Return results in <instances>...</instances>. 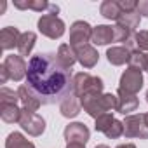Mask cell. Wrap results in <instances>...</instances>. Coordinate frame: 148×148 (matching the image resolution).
<instances>
[{"instance_id": "1", "label": "cell", "mask_w": 148, "mask_h": 148, "mask_svg": "<svg viewBox=\"0 0 148 148\" xmlns=\"http://www.w3.org/2000/svg\"><path fill=\"white\" fill-rule=\"evenodd\" d=\"M26 86L35 92L42 105H54L73 92L71 70L59 63L56 52L35 54L28 63Z\"/></svg>"}, {"instance_id": "2", "label": "cell", "mask_w": 148, "mask_h": 148, "mask_svg": "<svg viewBox=\"0 0 148 148\" xmlns=\"http://www.w3.org/2000/svg\"><path fill=\"white\" fill-rule=\"evenodd\" d=\"M80 105H82L84 112H87L92 119H98L105 113H110L112 110H117V96H113L112 92L87 94V96L80 98Z\"/></svg>"}, {"instance_id": "3", "label": "cell", "mask_w": 148, "mask_h": 148, "mask_svg": "<svg viewBox=\"0 0 148 148\" xmlns=\"http://www.w3.org/2000/svg\"><path fill=\"white\" fill-rule=\"evenodd\" d=\"M103 80L99 77H94V75H89V73H77V75H73V94L84 98L87 94H98V92H103Z\"/></svg>"}, {"instance_id": "4", "label": "cell", "mask_w": 148, "mask_h": 148, "mask_svg": "<svg viewBox=\"0 0 148 148\" xmlns=\"http://www.w3.org/2000/svg\"><path fill=\"white\" fill-rule=\"evenodd\" d=\"M124 136L125 138L148 139V120H146V113L127 115L125 120H124Z\"/></svg>"}, {"instance_id": "5", "label": "cell", "mask_w": 148, "mask_h": 148, "mask_svg": "<svg viewBox=\"0 0 148 148\" xmlns=\"http://www.w3.org/2000/svg\"><path fill=\"white\" fill-rule=\"evenodd\" d=\"M38 32L42 35H45L47 38H61L64 35V23L63 19L58 18V14H44L38 19Z\"/></svg>"}, {"instance_id": "6", "label": "cell", "mask_w": 148, "mask_h": 148, "mask_svg": "<svg viewBox=\"0 0 148 148\" xmlns=\"http://www.w3.org/2000/svg\"><path fill=\"white\" fill-rule=\"evenodd\" d=\"M91 38H92V26L87 21H75L70 26V45L73 49L87 45Z\"/></svg>"}, {"instance_id": "7", "label": "cell", "mask_w": 148, "mask_h": 148, "mask_svg": "<svg viewBox=\"0 0 148 148\" xmlns=\"http://www.w3.org/2000/svg\"><path fill=\"white\" fill-rule=\"evenodd\" d=\"M23 110V108H21ZM19 125L23 127V131H26L30 136H42L45 131V120L35 113V112H21V119H19Z\"/></svg>"}, {"instance_id": "8", "label": "cell", "mask_w": 148, "mask_h": 148, "mask_svg": "<svg viewBox=\"0 0 148 148\" xmlns=\"http://www.w3.org/2000/svg\"><path fill=\"white\" fill-rule=\"evenodd\" d=\"M119 84H120V86H119L120 91L129 92V94H138L139 89L143 87V71L134 70V68L125 70V71L122 73Z\"/></svg>"}, {"instance_id": "9", "label": "cell", "mask_w": 148, "mask_h": 148, "mask_svg": "<svg viewBox=\"0 0 148 148\" xmlns=\"http://www.w3.org/2000/svg\"><path fill=\"white\" fill-rule=\"evenodd\" d=\"M63 134H64L66 143H77V145H84L86 146V143L89 141L91 131L82 122H73V124H68L64 127V132Z\"/></svg>"}, {"instance_id": "10", "label": "cell", "mask_w": 148, "mask_h": 148, "mask_svg": "<svg viewBox=\"0 0 148 148\" xmlns=\"http://www.w3.org/2000/svg\"><path fill=\"white\" fill-rule=\"evenodd\" d=\"M2 64H4V68L7 70L9 79H12V80L19 82V80H23V79L26 77L28 66H26V63H25L23 56H14V54H11V56H7V58H5V61H4Z\"/></svg>"}, {"instance_id": "11", "label": "cell", "mask_w": 148, "mask_h": 148, "mask_svg": "<svg viewBox=\"0 0 148 148\" xmlns=\"http://www.w3.org/2000/svg\"><path fill=\"white\" fill-rule=\"evenodd\" d=\"M18 96H19V103H21V108L26 110V112H37L42 105V101L35 96V92L25 84V86H19L18 89Z\"/></svg>"}, {"instance_id": "12", "label": "cell", "mask_w": 148, "mask_h": 148, "mask_svg": "<svg viewBox=\"0 0 148 148\" xmlns=\"http://www.w3.org/2000/svg\"><path fill=\"white\" fill-rule=\"evenodd\" d=\"M139 106V99L136 98V94H129L124 91H117V112L122 115H127L131 112H134Z\"/></svg>"}, {"instance_id": "13", "label": "cell", "mask_w": 148, "mask_h": 148, "mask_svg": "<svg viewBox=\"0 0 148 148\" xmlns=\"http://www.w3.org/2000/svg\"><path fill=\"white\" fill-rule=\"evenodd\" d=\"M75 54H77V61L84 66V68H92L96 66L98 59H99V54L98 51L92 47V45H80L75 49Z\"/></svg>"}, {"instance_id": "14", "label": "cell", "mask_w": 148, "mask_h": 148, "mask_svg": "<svg viewBox=\"0 0 148 148\" xmlns=\"http://www.w3.org/2000/svg\"><path fill=\"white\" fill-rule=\"evenodd\" d=\"M19 38H21V33L16 26H5L0 32V47H2V51L14 49L18 47Z\"/></svg>"}, {"instance_id": "15", "label": "cell", "mask_w": 148, "mask_h": 148, "mask_svg": "<svg viewBox=\"0 0 148 148\" xmlns=\"http://www.w3.org/2000/svg\"><path fill=\"white\" fill-rule=\"evenodd\" d=\"M115 40V32L113 26L108 25H98L96 28H92V38L91 42L96 45H108Z\"/></svg>"}, {"instance_id": "16", "label": "cell", "mask_w": 148, "mask_h": 148, "mask_svg": "<svg viewBox=\"0 0 148 148\" xmlns=\"http://www.w3.org/2000/svg\"><path fill=\"white\" fill-rule=\"evenodd\" d=\"M80 108H82V105H80L79 96H75V94L71 92L68 98H64V99L61 101L59 112H61L63 117H66V119H73V117H77V115L80 113Z\"/></svg>"}, {"instance_id": "17", "label": "cell", "mask_w": 148, "mask_h": 148, "mask_svg": "<svg viewBox=\"0 0 148 148\" xmlns=\"http://www.w3.org/2000/svg\"><path fill=\"white\" fill-rule=\"evenodd\" d=\"M129 58H131V51L124 45L122 47H110L106 51V59L113 66H122V64L129 63Z\"/></svg>"}, {"instance_id": "18", "label": "cell", "mask_w": 148, "mask_h": 148, "mask_svg": "<svg viewBox=\"0 0 148 148\" xmlns=\"http://www.w3.org/2000/svg\"><path fill=\"white\" fill-rule=\"evenodd\" d=\"M124 47H127L131 52L132 51L148 52V30H141L138 33H132V37L124 44Z\"/></svg>"}, {"instance_id": "19", "label": "cell", "mask_w": 148, "mask_h": 148, "mask_svg": "<svg viewBox=\"0 0 148 148\" xmlns=\"http://www.w3.org/2000/svg\"><path fill=\"white\" fill-rule=\"evenodd\" d=\"M56 54H58V59H59V63H61L64 68H68V70H71V66L75 64V61H77L75 49H73L70 44H61Z\"/></svg>"}, {"instance_id": "20", "label": "cell", "mask_w": 148, "mask_h": 148, "mask_svg": "<svg viewBox=\"0 0 148 148\" xmlns=\"http://www.w3.org/2000/svg\"><path fill=\"white\" fill-rule=\"evenodd\" d=\"M139 23H141V16L138 14V11H134V12H122L120 18L117 19V25L125 28V30H129V32H134L139 26Z\"/></svg>"}, {"instance_id": "21", "label": "cell", "mask_w": 148, "mask_h": 148, "mask_svg": "<svg viewBox=\"0 0 148 148\" xmlns=\"http://www.w3.org/2000/svg\"><path fill=\"white\" fill-rule=\"evenodd\" d=\"M99 12L103 18L106 19H119L120 14H122V9L119 5V2H113V0H105V2L99 5Z\"/></svg>"}, {"instance_id": "22", "label": "cell", "mask_w": 148, "mask_h": 148, "mask_svg": "<svg viewBox=\"0 0 148 148\" xmlns=\"http://www.w3.org/2000/svg\"><path fill=\"white\" fill-rule=\"evenodd\" d=\"M21 108L18 105H7V106H0V117H2L4 122L7 124H14L18 122L19 124V119H21Z\"/></svg>"}, {"instance_id": "23", "label": "cell", "mask_w": 148, "mask_h": 148, "mask_svg": "<svg viewBox=\"0 0 148 148\" xmlns=\"http://www.w3.org/2000/svg\"><path fill=\"white\" fill-rule=\"evenodd\" d=\"M35 42H37V35H35L33 32H25V33H21V38H19V44H18L19 54H21V56H28V54L32 52Z\"/></svg>"}, {"instance_id": "24", "label": "cell", "mask_w": 148, "mask_h": 148, "mask_svg": "<svg viewBox=\"0 0 148 148\" xmlns=\"http://www.w3.org/2000/svg\"><path fill=\"white\" fill-rule=\"evenodd\" d=\"M5 148H35V145L28 141L21 132H11L5 139Z\"/></svg>"}, {"instance_id": "25", "label": "cell", "mask_w": 148, "mask_h": 148, "mask_svg": "<svg viewBox=\"0 0 148 148\" xmlns=\"http://www.w3.org/2000/svg\"><path fill=\"white\" fill-rule=\"evenodd\" d=\"M14 7H16V9H21V11H25V9H32V11H37V12H42V11L49 9L51 4L45 2V0H26V2L16 0V2H14Z\"/></svg>"}, {"instance_id": "26", "label": "cell", "mask_w": 148, "mask_h": 148, "mask_svg": "<svg viewBox=\"0 0 148 148\" xmlns=\"http://www.w3.org/2000/svg\"><path fill=\"white\" fill-rule=\"evenodd\" d=\"M129 68H134L139 71L146 70V54L141 51H132L129 58Z\"/></svg>"}, {"instance_id": "27", "label": "cell", "mask_w": 148, "mask_h": 148, "mask_svg": "<svg viewBox=\"0 0 148 148\" xmlns=\"http://www.w3.org/2000/svg\"><path fill=\"white\" fill-rule=\"evenodd\" d=\"M19 103V96L18 91L14 92L9 87H2L0 89V106H7V105H18Z\"/></svg>"}, {"instance_id": "28", "label": "cell", "mask_w": 148, "mask_h": 148, "mask_svg": "<svg viewBox=\"0 0 148 148\" xmlns=\"http://www.w3.org/2000/svg\"><path fill=\"white\" fill-rule=\"evenodd\" d=\"M117 119L112 115V113H105V115H101V117H98L96 119V124H94V129L96 131H99V132H106L112 125H113V122H115Z\"/></svg>"}, {"instance_id": "29", "label": "cell", "mask_w": 148, "mask_h": 148, "mask_svg": "<svg viewBox=\"0 0 148 148\" xmlns=\"http://www.w3.org/2000/svg\"><path fill=\"white\" fill-rule=\"evenodd\" d=\"M122 134H124V122H120V120H115L113 125L105 132V136L110 138V139H117V138H120Z\"/></svg>"}, {"instance_id": "30", "label": "cell", "mask_w": 148, "mask_h": 148, "mask_svg": "<svg viewBox=\"0 0 148 148\" xmlns=\"http://www.w3.org/2000/svg\"><path fill=\"white\" fill-rule=\"evenodd\" d=\"M113 32H115V40L113 42H122V44H125L131 37H132V32H129V30H125V28H122V26H113Z\"/></svg>"}, {"instance_id": "31", "label": "cell", "mask_w": 148, "mask_h": 148, "mask_svg": "<svg viewBox=\"0 0 148 148\" xmlns=\"http://www.w3.org/2000/svg\"><path fill=\"white\" fill-rule=\"evenodd\" d=\"M122 12H134L138 9V2H134V0H120L119 2Z\"/></svg>"}, {"instance_id": "32", "label": "cell", "mask_w": 148, "mask_h": 148, "mask_svg": "<svg viewBox=\"0 0 148 148\" xmlns=\"http://www.w3.org/2000/svg\"><path fill=\"white\" fill-rule=\"evenodd\" d=\"M138 14L139 16H145L148 18V0H141V2H138Z\"/></svg>"}, {"instance_id": "33", "label": "cell", "mask_w": 148, "mask_h": 148, "mask_svg": "<svg viewBox=\"0 0 148 148\" xmlns=\"http://www.w3.org/2000/svg\"><path fill=\"white\" fill-rule=\"evenodd\" d=\"M9 80V75H7V70L4 68V64L0 66V84H5Z\"/></svg>"}, {"instance_id": "34", "label": "cell", "mask_w": 148, "mask_h": 148, "mask_svg": "<svg viewBox=\"0 0 148 148\" xmlns=\"http://www.w3.org/2000/svg\"><path fill=\"white\" fill-rule=\"evenodd\" d=\"M66 148H86L84 145H77V143H68Z\"/></svg>"}, {"instance_id": "35", "label": "cell", "mask_w": 148, "mask_h": 148, "mask_svg": "<svg viewBox=\"0 0 148 148\" xmlns=\"http://www.w3.org/2000/svg\"><path fill=\"white\" fill-rule=\"evenodd\" d=\"M117 148H136V146H134L132 143H124V145H119Z\"/></svg>"}, {"instance_id": "36", "label": "cell", "mask_w": 148, "mask_h": 148, "mask_svg": "<svg viewBox=\"0 0 148 148\" xmlns=\"http://www.w3.org/2000/svg\"><path fill=\"white\" fill-rule=\"evenodd\" d=\"M5 7H7V4H5V2L0 4V14H4V12H5Z\"/></svg>"}, {"instance_id": "37", "label": "cell", "mask_w": 148, "mask_h": 148, "mask_svg": "<svg viewBox=\"0 0 148 148\" xmlns=\"http://www.w3.org/2000/svg\"><path fill=\"white\" fill-rule=\"evenodd\" d=\"M94 148H108L106 145H98V146H94Z\"/></svg>"}, {"instance_id": "38", "label": "cell", "mask_w": 148, "mask_h": 148, "mask_svg": "<svg viewBox=\"0 0 148 148\" xmlns=\"http://www.w3.org/2000/svg\"><path fill=\"white\" fill-rule=\"evenodd\" d=\"M146 71H148V54H146Z\"/></svg>"}, {"instance_id": "39", "label": "cell", "mask_w": 148, "mask_h": 148, "mask_svg": "<svg viewBox=\"0 0 148 148\" xmlns=\"http://www.w3.org/2000/svg\"><path fill=\"white\" fill-rule=\"evenodd\" d=\"M146 103H148V91H146Z\"/></svg>"}, {"instance_id": "40", "label": "cell", "mask_w": 148, "mask_h": 148, "mask_svg": "<svg viewBox=\"0 0 148 148\" xmlns=\"http://www.w3.org/2000/svg\"><path fill=\"white\" fill-rule=\"evenodd\" d=\"M146 120H148V113H146Z\"/></svg>"}]
</instances>
